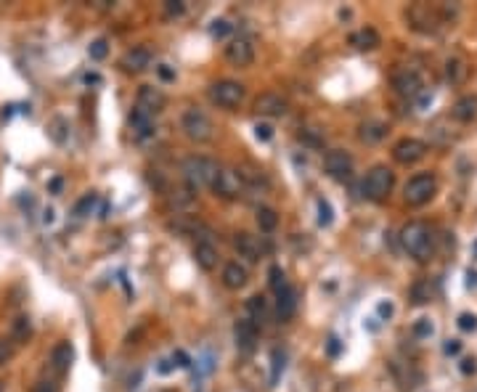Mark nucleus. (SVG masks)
<instances>
[{
	"label": "nucleus",
	"mask_w": 477,
	"mask_h": 392,
	"mask_svg": "<svg viewBox=\"0 0 477 392\" xmlns=\"http://www.w3.org/2000/svg\"><path fill=\"white\" fill-rule=\"evenodd\" d=\"M130 128H132V135H135L138 141L151 138V135H154V114H149V112H144L141 106H135L130 112Z\"/></svg>",
	"instance_id": "nucleus-18"
},
{
	"label": "nucleus",
	"mask_w": 477,
	"mask_h": 392,
	"mask_svg": "<svg viewBox=\"0 0 477 392\" xmlns=\"http://www.w3.org/2000/svg\"><path fill=\"white\" fill-rule=\"evenodd\" d=\"M456 324H459V329H462V331H475V329H477V315L475 313H462Z\"/></svg>",
	"instance_id": "nucleus-42"
},
{
	"label": "nucleus",
	"mask_w": 477,
	"mask_h": 392,
	"mask_svg": "<svg viewBox=\"0 0 477 392\" xmlns=\"http://www.w3.org/2000/svg\"><path fill=\"white\" fill-rule=\"evenodd\" d=\"M400 247L409 252L414 260L427 262L435 255V234L424 220H411L400 228Z\"/></svg>",
	"instance_id": "nucleus-1"
},
{
	"label": "nucleus",
	"mask_w": 477,
	"mask_h": 392,
	"mask_svg": "<svg viewBox=\"0 0 477 392\" xmlns=\"http://www.w3.org/2000/svg\"><path fill=\"white\" fill-rule=\"evenodd\" d=\"M234 337H236V347L241 353H252L257 345V324L252 318H241L234 326Z\"/></svg>",
	"instance_id": "nucleus-14"
},
{
	"label": "nucleus",
	"mask_w": 477,
	"mask_h": 392,
	"mask_svg": "<svg viewBox=\"0 0 477 392\" xmlns=\"http://www.w3.org/2000/svg\"><path fill=\"white\" fill-rule=\"evenodd\" d=\"M409 19L411 24L416 27L419 32H437V27L443 24V16L437 8L427 6V3H416L409 8Z\"/></svg>",
	"instance_id": "nucleus-9"
},
{
	"label": "nucleus",
	"mask_w": 477,
	"mask_h": 392,
	"mask_svg": "<svg viewBox=\"0 0 477 392\" xmlns=\"http://www.w3.org/2000/svg\"><path fill=\"white\" fill-rule=\"evenodd\" d=\"M411 300L416 302V305H427V302H432V287H430V281L422 278V281H416L414 289H411Z\"/></svg>",
	"instance_id": "nucleus-32"
},
{
	"label": "nucleus",
	"mask_w": 477,
	"mask_h": 392,
	"mask_svg": "<svg viewBox=\"0 0 477 392\" xmlns=\"http://www.w3.org/2000/svg\"><path fill=\"white\" fill-rule=\"evenodd\" d=\"M393 88H395L397 96H403V98H416L419 93L424 91V82H422V75L416 72V69H397L395 75H393Z\"/></svg>",
	"instance_id": "nucleus-10"
},
{
	"label": "nucleus",
	"mask_w": 477,
	"mask_h": 392,
	"mask_svg": "<svg viewBox=\"0 0 477 392\" xmlns=\"http://www.w3.org/2000/svg\"><path fill=\"white\" fill-rule=\"evenodd\" d=\"M284 368H287V350H284V347H276V350L271 353V387H276L278 384Z\"/></svg>",
	"instance_id": "nucleus-27"
},
{
	"label": "nucleus",
	"mask_w": 477,
	"mask_h": 392,
	"mask_svg": "<svg viewBox=\"0 0 477 392\" xmlns=\"http://www.w3.org/2000/svg\"><path fill=\"white\" fill-rule=\"evenodd\" d=\"M432 331H435V326H432V321H430V318H419V321L414 324V334H416L419 340L432 337Z\"/></svg>",
	"instance_id": "nucleus-38"
},
{
	"label": "nucleus",
	"mask_w": 477,
	"mask_h": 392,
	"mask_svg": "<svg viewBox=\"0 0 477 392\" xmlns=\"http://www.w3.org/2000/svg\"><path fill=\"white\" fill-rule=\"evenodd\" d=\"M459 368H462L464 377H469V374H475V371H477V361H475V358H464L462 366H459Z\"/></svg>",
	"instance_id": "nucleus-45"
},
{
	"label": "nucleus",
	"mask_w": 477,
	"mask_h": 392,
	"mask_svg": "<svg viewBox=\"0 0 477 392\" xmlns=\"http://www.w3.org/2000/svg\"><path fill=\"white\" fill-rule=\"evenodd\" d=\"M268 278H271V289H273L276 294L289 287V281H287V273L281 271V265H271V271H268Z\"/></svg>",
	"instance_id": "nucleus-35"
},
{
	"label": "nucleus",
	"mask_w": 477,
	"mask_h": 392,
	"mask_svg": "<svg viewBox=\"0 0 477 392\" xmlns=\"http://www.w3.org/2000/svg\"><path fill=\"white\" fill-rule=\"evenodd\" d=\"M61 188H64V181H61V178H53L51 183H48V191H51V194H61Z\"/></svg>",
	"instance_id": "nucleus-51"
},
{
	"label": "nucleus",
	"mask_w": 477,
	"mask_h": 392,
	"mask_svg": "<svg viewBox=\"0 0 477 392\" xmlns=\"http://www.w3.org/2000/svg\"><path fill=\"white\" fill-rule=\"evenodd\" d=\"M220 175V165L207 157H188L183 162V178L191 188H212Z\"/></svg>",
	"instance_id": "nucleus-2"
},
{
	"label": "nucleus",
	"mask_w": 477,
	"mask_h": 392,
	"mask_svg": "<svg viewBox=\"0 0 477 392\" xmlns=\"http://www.w3.org/2000/svg\"><path fill=\"white\" fill-rule=\"evenodd\" d=\"M157 75L165 80V82H172V80H175V69H170L167 64H159L157 66Z\"/></svg>",
	"instance_id": "nucleus-46"
},
{
	"label": "nucleus",
	"mask_w": 477,
	"mask_h": 392,
	"mask_svg": "<svg viewBox=\"0 0 477 392\" xmlns=\"http://www.w3.org/2000/svg\"><path fill=\"white\" fill-rule=\"evenodd\" d=\"M377 313H379V318H384V321L393 318V302H379V305H377Z\"/></svg>",
	"instance_id": "nucleus-48"
},
{
	"label": "nucleus",
	"mask_w": 477,
	"mask_h": 392,
	"mask_svg": "<svg viewBox=\"0 0 477 392\" xmlns=\"http://www.w3.org/2000/svg\"><path fill=\"white\" fill-rule=\"evenodd\" d=\"M427 157V144L419 141V138H400L395 146H393V159L397 165H416Z\"/></svg>",
	"instance_id": "nucleus-7"
},
{
	"label": "nucleus",
	"mask_w": 477,
	"mask_h": 392,
	"mask_svg": "<svg viewBox=\"0 0 477 392\" xmlns=\"http://www.w3.org/2000/svg\"><path fill=\"white\" fill-rule=\"evenodd\" d=\"M331 220H334V209L326 199H318V225L321 228H329Z\"/></svg>",
	"instance_id": "nucleus-37"
},
{
	"label": "nucleus",
	"mask_w": 477,
	"mask_h": 392,
	"mask_svg": "<svg viewBox=\"0 0 477 392\" xmlns=\"http://www.w3.org/2000/svg\"><path fill=\"white\" fill-rule=\"evenodd\" d=\"M437 194V178L432 172H419L403 186V199L409 207H424Z\"/></svg>",
	"instance_id": "nucleus-3"
},
{
	"label": "nucleus",
	"mask_w": 477,
	"mask_h": 392,
	"mask_svg": "<svg viewBox=\"0 0 477 392\" xmlns=\"http://www.w3.org/2000/svg\"><path fill=\"white\" fill-rule=\"evenodd\" d=\"M450 117L456 119V122H462V125H469V122H475L477 119V96H462L453 109H450Z\"/></svg>",
	"instance_id": "nucleus-20"
},
{
	"label": "nucleus",
	"mask_w": 477,
	"mask_h": 392,
	"mask_svg": "<svg viewBox=\"0 0 477 392\" xmlns=\"http://www.w3.org/2000/svg\"><path fill=\"white\" fill-rule=\"evenodd\" d=\"M326 353H329V358H337V355L342 353V342L337 340V337H329V345H326Z\"/></svg>",
	"instance_id": "nucleus-44"
},
{
	"label": "nucleus",
	"mask_w": 477,
	"mask_h": 392,
	"mask_svg": "<svg viewBox=\"0 0 477 392\" xmlns=\"http://www.w3.org/2000/svg\"><path fill=\"white\" fill-rule=\"evenodd\" d=\"M324 170L329 172L331 178H337V181L350 178V172H353V157L344 149H331V151L324 154Z\"/></svg>",
	"instance_id": "nucleus-11"
},
{
	"label": "nucleus",
	"mask_w": 477,
	"mask_h": 392,
	"mask_svg": "<svg viewBox=\"0 0 477 392\" xmlns=\"http://www.w3.org/2000/svg\"><path fill=\"white\" fill-rule=\"evenodd\" d=\"M172 361H178L175 366H181V368H188L191 366V358L183 353V350H175V355H172Z\"/></svg>",
	"instance_id": "nucleus-49"
},
{
	"label": "nucleus",
	"mask_w": 477,
	"mask_h": 392,
	"mask_svg": "<svg viewBox=\"0 0 477 392\" xmlns=\"http://www.w3.org/2000/svg\"><path fill=\"white\" fill-rule=\"evenodd\" d=\"M194 260L202 271H212L218 265V249L212 247L210 241H199L197 249H194Z\"/></svg>",
	"instance_id": "nucleus-25"
},
{
	"label": "nucleus",
	"mask_w": 477,
	"mask_h": 392,
	"mask_svg": "<svg viewBox=\"0 0 477 392\" xmlns=\"http://www.w3.org/2000/svg\"><path fill=\"white\" fill-rule=\"evenodd\" d=\"M255 135H257V141H271L273 138V125L271 122H257L255 125Z\"/></svg>",
	"instance_id": "nucleus-40"
},
{
	"label": "nucleus",
	"mask_w": 477,
	"mask_h": 392,
	"mask_svg": "<svg viewBox=\"0 0 477 392\" xmlns=\"http://www.w3.org/2000/svg\"><path fill=\"white\" fill-rule=\"evenodd\" d=\"M32 392H59V384H56V382H38V384H35V390Z\"/></svg>",
	"instance_id": "nucleus-47"
},
{
	"label": "nucleus",
	"mask_w": 477,
	"mask_h": 392,
	"mask_svg": "<svg viewBox=\"0 0 477 392\" xmlns=\"http://www.w3.org/2000/svg\"><path fill=\"white\" fill-rule=\"evenodd\" d=\"M257 225L265 234H273L278 225V212L271 207H257Z\"/></svg>",
	"instance_id": "nucleus-30"
},
{
	"label": "nucleus",
	"mask_w": 477,
	"mask_h": 392,
	"mask_svg": "<svg viewBox=\"0 0 477 392\" xmlns=\"http://www.w3.org/2000/svg\"><path fill=\"white\" fill-rule=\"evenodd\" d=\"M228 32H231V24H228L225 19H218V22H212V27H210V35H212V38L220 40V38H225Z\"/></svg>",
	"instance_id": "nucleus-41"
},
{
	"label": "nucleus",
	"mask_w": 477,
	"mask_h": 392,
	"mask_svg": "<svg viewBox=\"0 0 477 392\" xmlns=\"http://www.w3.org/2000/svg\"><path fill=\"white\" fill-rule=\"evenodd\" d=\"M181 128L183 133L191 138V141H197V144H204V141H210L212 138V119L202 112V109H188L181 119Z\"/></svg>",
	"instance_id": "nucleus-6"
},
{
	"label": "nucleus",
	"mask_w": 477,
	"mask_h": 392,
	"mask_svg": "<svg viewBox=\"0 0 477 392\" xmlns=\"http://www.w3.org/2000/svg\"><path fill=\"white\" fill-rule=\"evenodd\" d=\"M393 186H395V172L387 165H377V167H371L363 181V196L371 202H384L393 191Z\"/></svg>",
	"instance_id": "nucleus-4"
},
{
	"label": "nucleus",
	"mask_w": 477,
	"mask_h": 392,
	"mask_svg": "<svg viewBox=\"0 0 477 392\" xmlns=\"http://www.w3.org/2000/svg\"><path fill=\"white\" fill-rule=\"evenodd\" d=\"M247 281H250V273H247V268L244 265H238V262H228L223 268V287L225 289H238L247 287Z\"/></svg>",
	"instance_id": "nucleus-21"
},
{
	"label": "nucleus",
	"mask_w": 477,
	"mask_h": 392,
	"mask_svg": "<svg viewBox=\"0 0 477 392\" xmlns=\"http://www.w3.org/2000/svg\"><path fill=\"white\" fill-rule=\"evenodd\" d=\"M384 135H387V125L379 122V119H369V122H363V125L358 128V138L369 146L379 144Z\"/></svg>",
	"instance_id": "nucleus-23"
},
{
	"label": "nucleus",
	"mask_w": 477,
	"mask_h": 392,
	"mask_svg": "<svg viewBox=\"0 0 477 392\" xmlns=\"http://www.w3.org/2000/svg\"><path fill=\"white\" fill-rule=\"evenodd\" d=\"M32 337V321H29V315H19L16 321H13V329H11V340L13 342H26Z\"/></svg>",
	"instance_id": "nucleus-29"
},
{
	"label": "nucleus",
	"mask_w": 477,
	"mask_h": 392,
	"mask_svg": "<svg viewBox=\"0 0 477 392\" xmlns=\"http://www.w3.org/2000/svg\"><path fill=\"white\" fill-rule=\"evenodd\" d=\"M96 204H98V194H85L82 199H80L77 204H75V218H88L93 209H96Z\"/></svg>",
	"instance_id": "nucleus-33"
},
{
	"label": "nucleus",
	"mask_w": 477,
	"mask_h": 392,
	"mask_svg": "<svg viewBox=\"0 0 477 392\" xmlns=\"http://www.w3.org/2000/svg\"><path fill=\"white\" fill-rule=\"evenodd\" d=\"M165 104H167V96L159 91V88H154V85H141V91H138V104L144 112H149V114H159L162 109H165Z\"/></svg>",
	"instance_id": "nucleus-16"
},
{
	"label": "nucleus",
	"mask_w": 477,
	"mask_h": 392,
	"mask_svg": "<svg viewBox=\"0 0 477 392\" xmlns=\"http://www.w3.org/2000/svg\"><path fill=\"white\" fill-rule=\"evenodd\" d=\"M159 374H170V371H172V363H170V361H159Z\"/></svg>",
	"instance_id": "nucleus-53"
},
{
	"label": "nucleus",
	"mask_w": 477,
	"mask_h": 392,
	"mask_svg": "<svg viewBox=\"0 0 477 392\" xmlns=\"http://www.w3.org/2000/svg\"><path fill=\"white\" fill-rule=\"evenodd\" d=\"M225 61L231 66H238V69L250 66L252 61H255V48H252L250 40L247 38L231 40V43L225 45Z\"/></svg>",
	"instance_id": "nucleus-12"
},
{
	"label": "nucleus",
	"mask_w": 477,
	"mask_h": 392,
	"mask_svg": "<svg viewBox=\"0 0 477 392\" xmlns=\"http://www.w3.org/2000/svg\"><path fill=\"white\" fill-rule=\"evenodd\" d=\"M247 310H250V315H252V321H255V324H263L265 313H268V305H265L263 294H255V297H250V300H247Z\"/></svg>",
	"instance_id": "nucleus-31"
},
{
	"label": "nucleus",
	"mask_w": 477,
	"mask_h": 392,
	"mask_svg": "<svg viewBox=\"0 0 477 392\" xmlns=\"http://www.w3.org/2000/svg\"><path fill=\"white\" fill-rule=\"evenodd\" d=\"M350 45H356L358 51H374V48H379V32L371 27H363L350 35Z\"/></svg>",
	"instance_id": "nucleus-24"
},
{
	"label": "nucleus",
	"mask_w": 477,
	"mask_h": 392,
	"mask_svg": "<svg viewBox=\"0 0 477 392\" xmlns=\"http://www.w3.org/2000/svg\"><path fill=\"white\" fill-rule=\"evenodd\" d=\"M443 350H446V355H459V353H462V342H459V340H448Z\"/></svg>",
	"instance_id": "nucleus-50"
},
{
	"label": "nucleus",
	"mask_w": 477,
	"mask_h": 392,
	"mask_svg": "<svg viewBox=\"0 0 477 392\" xmlns=\"http://www.w3.org/2000/svg\"><path fill=\"white\" fill-rule=\"evenodd\" d=\"M300 138H305L308 144H313V146H318V144H321V138H318V135H313V133H310V130H303V133H300Z\"/></svg>",
	"instance_id": "nucleus-52"
},
{
	"label": "nucleus",
	"mask_w": 477,
	"mask_h": 392,
	"mask_svg": "<svg viewBox=\"0 0 477 392\" xmlns=\"http://www.w3.org/2000/svg\"><path fill=\"white\" fill-rule=\"evenodd\" d=\"M255 112L260 117H284L289 112V104L287 98H281L278 93H260L255 98Z\"/></svg>",
	"instance_id": "nucleus-13"
},
{
	"label": "nucleus",
	"mask_w": 477,
	"mask_h": 392,
	"mask_svg": "<svg viewBox=\"0 0 477 392\" xmlns=\"http://www.w3.org/2000/svg\"><path fill=\"white\" fill-rule=\"evenodd\" d=\"M88 56H91L93 61H104L106 56H109V43L104 38L93 40L91 45H88Z\"/></svg>",
	"instance_id": "nucleus-36"
},
{
	"label": "nucleus",
	"mask_w": 477,
	"mask_h": 392,
	"mask_svg": "<svg viewBox=\"0 0 477 392\" xmlns=\"http://www.w3.org/2000/svg\"><path fill=\"white\" fill-rule=\"evenodd\" d=\"M172 231H181V234H197V231H202L204 225L199 220H194V218H175V220L170 223Z\"/></svg>",
	"instance_id": "nucleus-34"
},
{
	"label": "nucleus",
	"mask_w": 477,
	"mask_h": 392,
	"mask_svg": "<svg viewBox=\"0 0 477 392\" xmlns=\"http://www.w3.org/2000/svg\"><path fill=\"white\" fill-rule=\"evenodd\" d=\"M215 196H223V199H238V196L247 191V183L241 181L238 170H228V167H220V175L212 186Z\"/></svg>",
	"instance_id": "nucleus-8"
},
{
	"label": "nucleus",
	"mask_w": 477,
	"mask_h": 392,
	"mask_svg": "<svg viewBox=\"0 0 477 392\" xmlns=\"http://www.w3.org/2000/svg\"><path fill=\"white\" fill-rule=\"evenodd\" d=\"M72 361H75V347H72V342H59L51 353L53 371H56V374H66V371L72 368Z\"/></svg>",
	"instance_id": "nucleus-19"
},
{
	"label": "nucleus",
	"mask_w": 477,
	"mask_h": 392,
	"mask_svg": "<svg viewBox=\"0 0 477 392\" xmlns=\"http://www.w3.org/2000/svg\"><path fill=\"white\" fill-rule=\"evenodd\" d=\"M467 72H469V66H467V61H464L462 56H450L448 61H446V77L453 85H462L464 80H467Z\"/></svg>",
	"instance_id": "nucleus-26"
},
{
	"label": "nucleus",
	"mask_w": 477,
	"mask_h": 392,
	"mask_svg": "<svg viewBox=\"0 0 477 392\" xmlns=\"http://www.w3.org/2000/svg\"><path fill=\"white\" fill-rule=\"evenodd\" d=\"M119 66L128 75H141V72H146L151 66V53H149V48H130L119 59Z\"/></svg>",
	"instance_id": "nucleus-15"
},
{
	"label": "nucleus",
	"mask_w": 477,
	"mask_h": 392,
	"mask_svg": "<svg viewBox=\"0 0 477 392\" xmlns=\"http://www.w3.org/2000/svg\"><path fill=\"white\" fill-rule=\"evenodd\" d=\"M234 249H236L241 257H247L250 262H257L263 257V244H260V239L247 234V231H241V234L234 236Z\"/></svg>",
	"instance_id": "nucleus-17"
},
{
	"label": "nucleus",
	"mask_w": 477,
	"mask_h": 392,
	"mask_svg": "<svg viewBox=\"0 0 477 392\" xmlns=\"http://www.w3.org/2000/svg\"><path fill=\"white\" fill-rule=\"evenodd\" d=\"M48 135H51L53 144H66V138H69V119L53 117L48 122Z\"/></svg>",
	"instance_id": "nucleus-28"
},
{
	"label": "nucleus",
	"mask_w": 477,
	"mask_h": 392,
	"mask_svg": "<svg viewBox=\"0 0 477 392\" xmlns=\"http://www.w3.org/2000/svg\"><path fill=\"white\" fill-rule=\"evenodd\" d=\"M183 13H186V6L181 0H167V3H165V16H167V19L183 16Z\"/></svg>",
	"instance_id": "nucleus-39"
},
{
	"label": "nucleus",
	"mask_w": 477,
	"mask_h": 392,
	"mask_svg": "<svg viewBox=\"0 0 477 392\" xmlns=\"http://www.w3.org/2000/svg\"><path fill=\"white\" fill-rule=\"evenodd\" d=\"M11 358H13V347H11V342L0 340V366H6V363H8Z\"/></svg>",
	"instance_id": "nucleus-43"
},
{
	"label": "nucleus",
	"mask_w": 477,
	"mask_h": 392,
	"mask_svg": "<svg viewBox=\"0 0 477 392\" xmlns=\"http://www.w3.org/2000/svg\"><path fill=\"white\" fill-rule=\"evenodd\" d=\"M297 310V292L292 287H287L284 292H278L276 294V313H278V321H289L292 315Z\"/></svg>",
	"instance_id": "nucleus-22"
},
{
	"label": "nucleus",
	"mask_w": 477,
	"mask_h": 392,
	"mask_svg": "<svg viewBox=\"0 0 477 392\" xmlns=\"http://www.w3.org/2000/svg\"><path fill=\"white\" fill-rule=\"evenodd\" d=\"M247 96V88L236 80H218L210 88V101L223 109H236Z\"/></svg>",
	"instance_id": "nucleus-5"
}]
</instances>
